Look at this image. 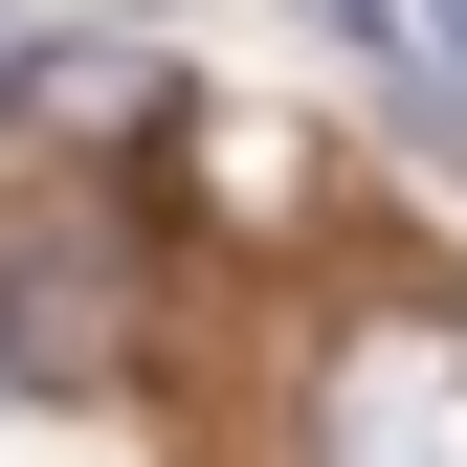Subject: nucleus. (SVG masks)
<instances>
[{"instance_id":"f257e3e1","label":"nucleus","mask_w":467,"mask_h":467,"mask_svg":"<svg viewBox=\"0 0 467 467\" xmlns=\"http://www.w3.org/2000/svg\"><path fill=\"white\" fill-rule=\"evenodd\" d=\"M312 445L334 467H467V312H445V289H379V312L334 334Z\"/></svg>"},{"instance_id":"f03ea898","label":"nucleus","mask_w":467,"mask_h":467,"mask_svg":"<svg viewBox=\"0 0 467 467\" xmlns=\"http://www.w3.org/2000/svg\"><path fill=\"white\" fill-rule=\"evenodd\" d=\"M111 357H134V245H111L89 201H23V223H0V379L89 400Z\"/></svg>"},{"instance_id":"7ed1b4c3","label":"nucleus","mask_w":467,"mask_h":467,"mask_svg":"<svg viewBox=\"0 0 467 467\" xmlns=\"http://www.w3.org/2000/svg\"><path fill=\"white\" fill-rule=\"evenodd\" d=\"M400 23H423V45H445V67H467V0H400Z\"/></svg>"},{"instance_id":"20e7f679","label":"nucleus","mask_w":467,"mask_h":467,"mask_svg":"<svg viewBox=\"0 0 467 467\" xmlns=\"http://www.w3.org/2000/svg\"><path fill=\"white\" fill-rule=\"evenodd\" d=\"M0 67H23V45H0Z\"/></svg>"}]
</instances>
